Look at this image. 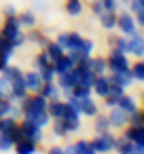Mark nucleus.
<instances>
[{
  "label": "nucleus",
  "instance_id": "obj_10",
  "mask_svg": "<svg viewBox=\"0 0 144 154\" xmlns=\"http://www.w3.org/2000/svg\"><path fill=\"white\" fill-rule=\"evenodd\" d=\"M108 122H110V129H125L127 127V118H129V114H125L121 108H110L108 110Z\"/></svg>",
  "mask_w": 144,
  "mask_h": 154
},
{
  "label": "nucleus",
  "instance_id": "obj_12",
  "mask_svg": "<svg viewBox=\"0 0 144 154\" xmlns=\"http://www.w3.org/2000/svg\"><path fill=\"white\" fill-rule=\"evenodd\" d=\"M108 82L110 85H117V87H123V89H129L133 85V78L129 74V70H123V72H108Z\"/></svg>",
  "mask_w": 144,
  "mask_h": 154
},
{
  "label": "nucleus",
  "instance_id": "obj_8",
  "mask_svg": "<svg viewBox=\"0 0 144 154\" xmlns=\"http://www.w3.org/2000/svg\"><path fill=\"white\" fill-rule=\"evenodd\" d=\"M19 131H21V135H24V137H28V139H32V141H36V143H40V141L45 139L43 129H40L38 125H34V122L26 120V118H21V120H19Z\"/></svg>",
  "mask_w": 144,
  "mask_h": 154
},
{
  "label": "nucleus",
  "instance_id": "obj_36",
  "mask_svg": "<svg viewBox=\"0 0 144 154\" xmlns=\"http://www.w3.org/2000/svg\"><path fill=\"white\" fill-rule=\"evenodd\" d=\"M13 146H15V141H13L11 133H0V152H9V150H13Z\"/></svg>",
  "mask_w": 144,
  "mask_h": 154
},
{
  "label": "nucleus",
  "instance_id": "obj_58",
  "mask_svg": "<svg viewBox=\"0 0 144 154\" xmlns=\"http://www.w3.org/2000/svg\"><path fill=\"white\" fill-rule=\"evenodd\" d=\"M0 72H2V70H0Z\"/></svg>",
  "mask_w": 144,
  "mask_h": 154
},
{
  "label": "nucleus",
  "instance_id": "obj_33",
  "mask_svg": "<svg viewBox=\"0 0 144 154\" xmlns=\"http://www.w3.org/2000/svg\"><path fill=\"white\" fill-rule=\"evenodd\" d=\"M108 42H110V49H117V51H121V53H127V36H123V34L110 36Z\"/></svg>",
  "mask_w": 144,
  "mask_h": 154
},
{
  "label": "nucleus",
  "instance_id": "obj_38",
  "mask_svg": "<svg viewBox=\"0 0 144 154\" xmlns=\"http://www.w3.org/2000/svg\"><path fill=\"white\" fill-rule=\"evenodd\" d=\"M127 125H133V127H144V114H142V110H140V108H138L136 112H131V114H129Z\"/></svg>",
  "mask_w": 144,
  "mask_h": 154
},
{
  "label": "nucleus",
  "instance_id": "obj_1",
  "mask_svg": "<svg viewBox=\"0 0 144 154\" xmlns=\"http://www.w3.org/2000/svg\"><path fill=\"white\" fill-rule=\"evenodd\" d=\"M114 133L112 131H102V133H95V137L89 141L91 148L98 152V154H108L114 150Z\"/></svg>",
  "mask_w": 144,
  "mask_h": 154
},
{
  "label": "nucleus",
  "instance_id": "obj_28",
  "mask_svg": "<svg viewBox=\"0 0 144 154\" xmlns=\"http://www.w3.org/2000/svg\"><path fill=\"white\" fill-rule=\"evenodd\" d=\"M0 74H2L5 78H9L11 82H13V80H17V78H24V70H21L19 66H13V63H7V66H5V70L0 72Z\"/></svg>",
  "mask_w": 144,
  "mask_h": 154
},
{
  "label": "nucleus",
  "instance_id": "obj_18",
  "mask_svg": "<svg viewBox=\"0 0 144 154\" xmlns=\"http://www.w3.org/2000/svg\"><path fill=\"white\" fill-rule=\"evenodd\" d=\"M64 110H66V99L55 97V99H49V101H47V114H49L51 118H62Z\"/></svg>",
  "mask_w": 144,
  "mask_h": 154
},
{
  "label": "nucleus",
  "instance_id": "obj_41",
  "mask_svg": "<svg viewBox=\"0 0 144 154\" xmlns=\"http://www.w3.org/2000/svg\"><path fill=\"white\" fill-rule=\"evenodd\" d=\"M93 49H95V42H93L91 38H85V36H83L78 51H81V53H85V55H93Z\"/></svg>",
  "mask_w": 144,
  "mask_h": 154
},
{
  "label": "nucleus",
  "instance_id": "obj_52",
  "mask_svg": "<svg viewBox=\"0 0 144 154\" xmlns=\"http://www.w3.org/2000/svg\"><path fill=\"white\" fill-rule=\"evenodd\" d=\"M7 63H11V57L9 55H5V53H0V70H5V66Z\"/></svg>",
  "mask_w": 144,
  "mask_h": 154
},
{
  "label": "nucleus",
  "instance_id": "obj_44",
  "mask_svg": "<svg viewBox=\"0 0 144 154\" xmlns=\"http://www.w3.org/2000/svg\"><path fill=\"white\" fill-rule=\"evenodd\" d=\"M119 97H121V95H117V93H110V91H108V95H104V97H102L104 108H108V110H110V108H114V106H117V101H119Z\"/></svg>",
  "mask_w": 144,
  "mask_h": 154
},
{
  "label": "nucleus",
  "instance_id": "obj_50",
  "mask_svg": "<svg viewBox=\"0 0 144 154\" xmlns=\"http://www.w3.org/2000/svg\"><path fill=\"white\" fill-rule=\"evenodd\" d=\"M2 13H5V17H9V15H17V9H15V5H7Z\"/></svg>",
  "mask_w": 144,
  "mask_h": 154
},
{
  "label": "nucleus",
  "instance_id": "obj_39",
  "mask_svg": "<svg viewBox=\"0 0 144 154\" xmlns=\"http://www.w3.org/2000/svg\"><path fill=\"white\" fill-rule=\"evenodd\" d=\"M9 93H11V80L0 74V99H9Z\"/></svg>",
  "mask_w": 144,
  "mask_h": 154
},
{
  "label": "nucleus",
  "instance_id": "obj_23",
  "mask_svg": "<svg viewBox=\"0 0 144 154\" xmlns=\"http://www.w3.org/2000/svg\"><path fill=\"white\" fill-rule=\"evenodd\" d=\"M47 101L49 99H55V97H62V93H59V87H57V82L55 80H51V82H43V87H40V91H38Z\"/></svg>",
  "mask_w": 144,
  "mask_h": 154
},
{
  "label": "nucleus",
  "instance_id": "obj_21",
  "mask_svg": "<svg viewBox=\"0 0 144 154\" xmlns=\"http://www.w3.org/2000/svg\"><path fill=\"white\" fill-rule=\"evenodd\" d=\"M98 17H100V26L104 30H108V32L117 30V11H104Z\"/></svg>",
  "mask_w": 144,
  "mask_h": 154
},
{
  "label": "nucleus",
  "instance_id": "obj_15",
  "mask_svg": "<svg viewBox=\"0 0 144 154\" xmlns=\"http://www.w3.org/2000/svg\"><path fill=\"white\" fill-rule=\"evenodd\" d=\"M13 150H15V154H38V143L28 139V137H24V139L15 141Z\"/></svg>",
  "mask_w": 144,
  "mask_h": 154
},
{
  "label": "nucleus",
  "instance_id": "obj_34",
  "mask_svg": "<svg viewBox=\"0 0 144 154\" xmlns=\"http://www.w3.org/2000/svg\"><path fill=\"white\" fill-rule=\"evenodd\" d=\"M93 118H95V122H93V129H95V133L110 131V122H108V116H106V114H100V112H98Z\"/></svg>",
  "mask_w": 144,
  "mask_h": 154
},
{
  "label": "nucleus",
  "instance_id": "obj_2",
  "mask_svg": "<svg viewBox=\"0 0 144 154\" xmlns=\"http://www.w3.org/2000/svg\"><path fill=\"white\" fill-rule=\"evenodd\" d=\"M129 57L127 53H121L117 49H110L108 57H106V68L108 72H123V70H129Z\"/></svg>",
  "mask_w": 144,
  "mask_h": 154
},
{
  "label": "nucleus",
  "instance_id": "obj_22",
  "mask_svg": "<svg viewBox=\"0 0 144 154\" xmlns=\"http://www.w3.org/2000/svg\"><path fill=\"white\" fill-rule=\"evenodd\" d=\"M53 63V70H55V74H64V72H70L72 68H74V61L64 53L62 57H57L55 61H51Z\"/></svg>",
  "mask_w": 144,
  "mask_h": 154
},
{
  "label": "nucleus",
  "instance_id": "obj_40",
  "mask_svg": "<svg viewBox=\"0 0 144 154\" xmlns=\"http://www.w3.org/2000/svg\"><path fill=\"white\" fill-rule=\"evenodd\" d=\"M0 53H5V55H13L15 53V47H13V42L9 40V38H5V36H0Z\"/></svg>",
  "mask_w": 144,
  "mask_h": 154
},
{
  "label": "nucleus",
  "instance_id": "obj_32",
  "mask_svg": "<svg viewBox=\"0 0 144 154\" xmlns=\"http://www.w3.org/2000/svg\"><path fill=\"white\" fill-rule=\"evenodd\" d=\"M26 38L30 40V42H34V45H38V47H45L47 42H49V38L43 34V32H38V30H34V28H30V32L26 34Z\"/></svg>",
  "mask_w": 144,
  "mask_h": 154
},
{
  "label": "nucleus",
  "instance_id": "obj_3",
  "mask_svg": "<svg viewBox=\"0 0 144 154\" xmlns=\"http://www.w3.org/2000/svg\"><path fill=\"white\" fill-rule=\"evenodd\" d=\"M117 30H119L123 36H131V34H136L140 28H138L133 15H131L129 11H121V13H117Z\"/></svg>",
  "mask_w": 144,
  "mask_h": 154
},
{
  "label": "nucleus",
  "instance_id": "obj_26",
  "mask_svg": "<svg viewBox=\"0 0 144 154\" xmlns=\"http://www.w3.org/2000/svg\"><path fill=\"white\" fill-rule=\"evenodd\" d=\"M89 70L98 76V74H108V68H106V57H93L91 55V59H89Z\"/></svg>",
  "mask_w": 144,
  "mask_h": 154
},
{
  "label": "nucleus",
  "instance_id": "obj_37",
  "mask_svg": "<svg viewBox=\"0 0 144 154\" xmlns=\"http://www.w3.org/2000/svg\"><path fill=\"white\" fill-rule=\"evenodd\" d=\"M38 74H40V78H43V82H51V80H55V70H53V63H49V66H45V68H40L38 70Z\"/></svg>",
  "mask_w": 144,
  "mask_h": 154
},
{
  "label": "nucleus",
  "instance_id": "obj_46",
  "mask_svg": "<svg viewBox=\"0 0 144 154\" xmlns=\"http://www.w3.org/2000/svg\"><path fill=\"white\" fill-rule=\"evenodd\" d=\"M13 103H15V101H11V99H0V118H2V116H9Z\"/></svg>",
  "mask_w": 144,
  "mask_h": 154
},
{
  "label": "nucleus",
  "instance_id": "obj_54",
  "mask_svg": "<svg viewBox=\"0 0 144 154\" xmlns=\"http://www.w3.org/2000/svg\"><path fill=\"white\" fill-rule=\"evenodd\" d=\"M129 7V0H119V11H127Z\"/></svg>",
  "mask_w": 144,
  "mask_h": 154
},
{
  "label": "nucleus",
  "instance_id": "obj_24",
  "mask_svg": "<svg viewBox=\"0 0 144 154\" xmlns=\"http://www.w3.org/2000/svg\"><path fill=\"white\" fill-rule=\"evenodd\" d=\"M133 141L131 139H127L125 135H121V137H114V150H117V154H131L133 152Z\"/></svg>",
  "mask_w": 144,
  "mask_h": 154
},
{
  "label": "nucleus",
  "instance_id": "obj_56",
  "mask_svg": "<svg viewBox=\"0 0 144 154\" xmlns=\"http://www.w3.org/2000/svg\"><path fill=\"white\" fill-rule=\"evenodd\" d=\"M83 154H98V152H95V150H93V148H91V143H89V146H87V148H85V152H83Z\"/></svg>",
  "mask_w": 144,
  "mask_h": 154
},
{
  "label": "nucleus",
  "instance_id": "obj_47",
  "mask_svg": "<svg viewBox=\"0 0 144 154\" xmlns=\"http://www.w3.org/2000/svg\"><path fill=\"white\" fill-rule=\"evenodd\" d=\"M104 11H117L119 13V0H100Z\"/></svg>",
  "mask_w": 144,
  "mask_h": 154
},
{
  "label": "nucleus",
  "instance_id": "obj_14",
  "mask_svg": "<svg viewBox=\"0 0 144 154\" xmlns=\"http://www.w3.org/2000/svg\"><path fill=\"white\" fill-rule=\"evenodd\" d=\"M108 91H110V82H108V74H98L95 78H93V85H91V93L95 95V97H104V95H108Z\"/></svg>",
  "mask_w": 144,
  "mask_h": 154
},
{
  "label": "nucleus",
  "instance_id": "obj_13",
  "mask_svg": "<svg viewBox=\"0 0 144 154\" xmlns=\"http://www.w3.org/2000/svg\"><path fill=\"white\" fill-rule=\"evenodd\" d=\"M24 85H26L28 93H38V91H40V87H43V78H40L38 70L24 72Z\"/></svg>",
  "mask_w": 144,
  "mask_h": 154
},
{
  "label": "nucleus",
  "instance_id": "obj_27",
  "mask_svg": "<svg viewBox=\"0 0 144 154\" xmlns=\"http://www.w3.org/2000/svg\"><path fill=\"white\" fill-rule=\"evenodd\" d=\"M17 19H19V26L21 28H36V13L34 11H21L17 13Z\"/></svg>",
  "mask_w": 144,
  "mask_h": 154
},
{
  "label": "nucleus",
  "instance_id": "obj_4",
  "mask_svg": "<svg viewBox=\"0 0 144 154\" xmlns=\"http://www.w3.org/2000/svg\"><path fill=\"white\" fill-rule=\"evenodd\" d=\"M81 40H83V34H78V32H62V34H57V38H55V42L64 49V51H78V47H81Z\"/></svg>",
  "mask_w": 144,
  "mask_h": 154
},
{
  "label": "nucleus",
  "instance_id": "obj_43",
  "mask_svg": "<svg viewBox=\"0 0 144 154\" xmlns=\"http://www.w3.org/2000/svg\"><path fill=\"white\" fill-rule=\"evenodd\" d=\"M51 61H49V57L45 55V51H40L36 57H34V70H40V68H45V66H49Z\"/></svg>",
  "mask_w": 144,
  "mask_h": 154
},
{
  "label": "nucleus",
  "instance_id": "obj_53",
  "mask_svg": "<svg viewBox=\"0 0 144 154\" xmlns=\"http://www.w3.org/2000/svg\"><path fill=\"white\" fill-rule=\"evenodd\" d=\"M47 154H64V148H62V146H51V148L47 150Z\"/></svg>",
  "mask_w": 144,
  "mask_h": 154
},
{
  "label": "nucleus",
  "instance_id": "obj_49",
  "mask_svg": "<svg viewBox=\"0 0 144 154\" xmlns=\"http://www.w3.org/2000/svg\"><path fill=\"white\" fill-rule=\"evenodd\" d=\"M89 2H91V11H93V15H95V17H98L100 13H104V7H102L100 0H89Z\"/></svg>",
  "mask_w": 144,
  "mask_h": 154
},
{
  "label": "nucleus",
  "instance_id": "obj_25",
  "mask_svg": "<svg viewBox=\"0 0 144 154\" xmlns=\"http://www.w3.org/2000/svg\"><path fill=\"white\" fill-rule=\"evenodd\" d=\"M43 51H45V55L49 57V61H55L57 57H62V55L66 53V51H64V49L55 42V40H49V42L43 47Z\"/></svg>",
  "mask_w": 144,
  "mask_h": 154
},
{
  "label": "nucleus",
  "instance_id": "obj_11",
  "mask_svg": "<svg viewBox=\"0 0 144 154\" xmlns=\"http://www.w3.org/2000/svg\"><path fill=\"white\" fill-rule=\"evenodd\" d=\"M98 112H100V106H98V101L93 99V95H89V97H83V99L78 101V114H81V116L93 118Z\"/></svg>",
  "mask_w": 144,
  "mask_h": 154
},
{
  "label": "nucleus",
  "instance_id": "obj_6",
  "mask_svg": "<svg viewBox=\"0 0 144 154\" xmlns=\"http://www.w3.org/2000/svg\"><path fill=\"white\" fill-rule=\"evenodd\" d=\"M127 55H133L136 59L144 57V36H142L140 30L136 34L127 36Z\"/></svg>",
  "mask_w": 144,
  "mask_h": 154
},
{
  "label": "nucleus",
  "instance_id": "obj_29",
  "mask_svg": "<svg viewBox=\"0 0 144 154\" xmlns=\"http://www.w3.org/2000/svg\"><path fill=\"white\" fill-rule=\"evenodd\" d=\"M129 74H131L133 82H142L144 80V63H142V59H136L133 63H129Z\"/></svg>",
  "mask_w": 144,
  "mask_h": 154
},
{
  "label": "nucleus",
  "instance_id": "obj_42",
  "mask_svg": "<svg viewBox=\"0 0 144 154\" xmlns=\"http://www.w3.org/2000/svg\"><path fill=\"white\" fill-rule=\"evenodd\" d=\"M70 95H74V97H78V99H83V97H89V95H93L91 93V87H83V85H74V89H72V93Z\"/></svg>",
  "mask_w": 144,
  "mask_h": 154
},
{
  "label": "nucleus",
  "instance_id": "obj_35",
  "mask_svg": "<svg viewBox=\"0 0 144 154\" xmlns=\"http://www.w3.org/2000/svg\"><path fill=\"white\" fill-rule=\"evenodd\" d=\"M17 125H19V120H15L13 116H2L0 118V133H13Z\"/></svg>",
  "mask_w": 144,
  "mask_h": 154
},
{
  "label": "nucleus",
  "instance_id": "obj_45",
  "mask_svg": "<svg viewBox=\"0 0 144 154\" xmlns=\"http://www.w3.org/2000/svg\"><path fill=\"white\" fill-rule=\"evenodd\" d=\"M127 11L133 15V13H140V11H144V0H129V7H127Z\"/></svg>",
  "mask_w": 144,
  "mask_h": 154
},
{
  "label": "nucleus",
  "instance_id": "obj_19",
  "mask_svg": "<svg viewBox=\"0 0 144 154\" xmlns=\"http://www.w3.org/2000/svg\"><path fill=\"white\" fill-rule=\"evenodd\" d=\"M21 118H26V120H30V122L38 125L40 129H45V127L51 122V116L47 114V110H40V112H30V114H24Z\"/></svg>",
  "mask_w": 144,
  "mask_h": 154
},
{
  "label": "nucleus",
  "instance_id": "obj_57",
  "mask_svg": "<svg viewBox=\"0 0 144 154\" xmlns=\"http://www.w3.org/2000/svg\"><path fill=\"white\" fill-rule=\"evenodd\" d=\"M83 2H89V0H83Z\"/></svg>",
  "mask_w": 144,
  "mask_h": 154
},
{
  "label": "nucleus",
  "instance_id": "obj_48",
  "mask_svg": "<svg viewBox=\"0 0 144 154\" xmlns=\"http://www.w3.org/2000/svg\"><path fill=\"white\" fill-rule=\"evenodd\" d=\"M26 42H28V38H26V34H24V32H19V34L15 36V40H13V47H15V49H19V47H24Z\"/></svg>",
  "mask_w": 144,
  "mask_h": 154
},
{
  "label": "nucleus",
  "instance_id": "obj_9",
  "mask_svg": "<svg viewBox=\"0 0 144 154\" xmlns=\"http://www.w3.org/2000/svg\"><path fill=\"white\" fill-rule=\"evenodd\" d=\"M62 120H64V125L68 127L70 133H74V131L81 129V114H78L72 106H68V103H66V110H64V114H62Z\"/></svg>",
  "mask_w": 144,
  "mask_h": 154
},
{
  "label": "nucleus",
  "instance_id": "obj_51",
  "mask_svg": "<svg viewBox=\"0 0 144 154\" xmlns=\"http://www.w3.org/2000/svg\"><path fill=\"white\" fill-rule=\"evenodd\" d=\"M133 19H136L138 28H142V26H144V11H140V13H133Z\"/></svg>",
  "mask_w": 144,
  "mask_h": 154
},
{
  "label": "nucleus",
  "instance_id": "obj_31",
  "mask_svg": "<svg viewBox=\"0 0 144 154\" xmlns=\"http://www.w3.org/2000/svg\"><path fill=\"white\" fill-rule=\"evenodd\" d=\"M83 9H85L83 0H66V13H68L70 17H78V15H83Z\"/></svg>",
  "mask_w": 144,
  "mask_h": 154
},
{
  "label": "nucleus",
  "instance_id": "obj_5",
  "mask_svg": "<svg viewBox=\"0 0 144 154\" xmlns=\"http://www.w3.org/2000/svg\"><path fill=\"white\" fill-rule=\"evenodd\" d=\"M19 32H24V28L19 26L17 15H9V17H5V23H2V28H0V36H5V38H9V40L13 42L15 36H17Z\"/></svg>",
  "mask_w": 144,
  "mask_h": 154
},
{
  "label": "nucleus",
  "instance_id": "obj_20",
  "mask_svg": "<svg viewBox=\"0 0 144 154\" xmlns=\"http://www.w3.org/2000/svg\"><path fill=\"white\" fill-rule=\"evenodd\" d=\"M123 135H125L127 139H131L136 146H144V127H133V125H127Z\"/></svg>",
  "mask_w": 144,
  "mask_h": 154
},
{
  "label": "nucleus",
  "instance_id": "obj_55",
  "mask_svg": "<svg viewBox=\"0 0 144 154\" xmlns=\"http://www.w3.org/2000/svg\"><path fill=\"white\" fill-rule=\"evenodd\" d=\"M131 154H144V146H133V152Z\"/></svg>",
  "mask_w": 144,
  "mask_h": 154
},
{
  "label": "nucleus",
  "instance_id": "obj_30",
  "mask_svg": "<svg viewBox=\"0 0 144 154\" xmlns=\"http://www.w3.org/2000/svg\"><path fill=\"white\" fill-rule=\"evenodd\" d=\"M49 125H51V131H53L55 137H68V135H70V131H68V127L64 125L62 118H51Z\"/></svg>",
  "mask_w": 144,
  "mask_h": 154
},
{
  "label": "nucleus",
  "instance_id": "obj_17",
  "mask_svg": "<svg viewBox=\"0 0 144 154\" xmlns=\"http://www.w3.org/2000/svg\"><path fill=\"white\" fill-rule=\"evenodd\" d=\"M28 95V89L24 85V78H17L11 82V93H9V99L11 101H21L24 97Z\"/></svg>",
  "mask_w": 144,
  "mask_h": 154
},
{
  "label": "nucleus",
  "instance_id": "obj_16",
  "mask_svg": "<svg viewBox=\"0 0 144 154\" xmlns=\"http://www.w3.org/2000/svg\"><path fill=\"white\" fill-rule=\"evenodd\" d=\"M117 108H121L125 114H131V112H136V110L140 108V103H138V99H136L133 95L123 93V95L119 97V101H117Z\"/></svg>",
  "mask_w": 144,
  "mask_h": 154
},
{
  "label": "nucleus",
  "instance_id": "obj_7",
  "mask_svg": "<svg viewBox=\"0 0 144 154\" xmlns=\"http://www.w3.org/2000/svg\"><path fill=\"white\" fill-rule=\"evenodd\" d=\"M55 82H57V87H59V93L68 97V95L72 93L74 85H76V72H74V68H72L70 72L57 74V76H55Z\"/></svg>",
  "mask_w": 144,
  "mask_h": 154
}]
</instances>
